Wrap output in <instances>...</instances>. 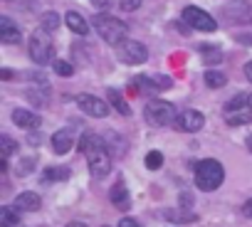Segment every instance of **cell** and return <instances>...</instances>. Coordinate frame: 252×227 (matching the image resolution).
I'll use <instances>...</instances> for the list:
<instances>
[{
  "mask_svg": "<svg viewBox=\"0 0 252 227\" xmlns=\"http://www.w3.org/2000/svg\"><path fill=\"white\" fill-rule=\"evenodd\" d=\"M79 151L84 153L87 166H89V173L94 178L109 175V170H111V153H109L106 143L96 134H84L79 139Z\"/></svg>",
  "mask_w": 252,
  "mask_h": 227,
  "instance_id": "1",
  "label": "cell"
},
{
  "mask_svg": "<svg viewBox=\"0 0 252 227\" xmlns=\"http://www.w3.org/2000/svg\"><path fill=\"white\" fill-rule=\"evenodd\" d=\"M225 180V168L220 161L215 158H205L195 166V185L203 190V193H213L222 185Z\"/></svg>",
  "mask_w": 252,
  "mask_h": 227,
  "instance_id": "2",
  "label": "cell"
},
{
  "mask_svg": "<svg viewBox=\"0 0 252 227\" xmlns=\"http://www.w3.org/2000/svg\"><path fill=\"white\" fill-rule=\"evenodd\" d=\"M94 28H96L99 37H101L104 42L114 45V47H116L119 42L126 40V25H124L119 18H114V15L96 13V18H94Z\"/></svg>",
  "mask_w": 252,
  "mask_h": 227,
  "instance_id": "3",
  "label": "cell"
},
{
  "mask_svg": "<svg viewBox=\"0 0 252 227\" xmlns=\"http://www.w3.org/2000/svg\"><path fill=\"white\" fill-rule=\"evenodd\" d=\"M28 52H30V59L40 67L50 64L55 59V47H52V40H50V32L45 30H35L32 37H30V45H28Z\"/></svg>",
  "mask_w": 252,
  "mask_h": 227,
  "instance_id": "4",
  "label": "cell"
},
{
  "mask_svg": "<svg viewBox=\"0 0 252 227\" xmlns=\"http://www.w3.org/2000/svg\"><path fill=\"white\" fill-rule=\"evenodd\" d=\"M144 116H146V121L151 124V126H171V124H176V119H178V114H176V106L171 104V101H161V99H156V101H149L146 104V109H144Z\"/></svg>",
  "mask_w": 252,
  "mask_h": 227,
  "instance_id": "5",
  "label": "cell"
},
{
  "mask_svg": "<svg viewBox=\"0 0 252 227\" xmlns=\"http://www.w3.org/2000/svg\"><path fill=\"white\" fill-rule=\"evenodd\" d=\"M116 57L124 64H144L149 59V50H146V45H141L136 40H124L116 45Z\"/></svg>",
  "mask_w": 252,
  "mask_h": 227,
  "instance_id": "6",
  "label": "cell"
},
{
  "mask_svg": "<svg viewBox=\"0 0 252 227\" xmlns=\"http://www.w3.org/2000/svg\"><path fill=\"white\" fill-rule=\"evenodd\" d=\"M183 23L193 30H200V32H215L218 30V23L213 20V15H208L205 10L193 8V5H188L183 10Z\"/></svg>",
  "mask_w": 252,
  "mask_h": 227,
  "instance_id": "7",
  "label": "cell"
},
{
  "mask_svg": "<svg viewBox=\"0 0 252 227\" xmlns=\"http://www.w3.org/2000/svg\"><path fill=\"white\" fill-rule=\"evenodd\" d=\"M77 106L87 114V116H94V119H104L109 114L106 101L99 99V96H92V94H79L77 96Z\"/></svg>",
  "mask_w": 252,
  "mask_h": 227,
  "instance_id": "8",
  "label": "cell"
},
{
  "mask_svg": "<svg viewBox=\"0 0 252 227\" xmlns=\"http://www.w3.org/2000/svg\"><path fill=\"white\" fill-rule=\"evenodd\" d=\"M203 126H205V116H203L200 111H195V109L181 111L178 119H176V129H181V131H186V134H195V131H200Z\"/></svg>",
  "mask_w": 252,
  "mask_h": 227,
  "instance_id": "9",
  "label": "cell"
},
{
  "mask_svg": "<svg viewBox=\"0 0 252 227\" xmlns=\"http://www.w3.org/2000/svg\"><path fill=\"white\" fill-rule=\"evenodd\" d=\"M0 40H3L5 45H18L20 40H23V32H20V28L8 18V15H3L0 18Z\"/></svg>",
  "mask_w": 252,
  "mask_h": 227,
  "instance_id": "10",
  "label": "cell"
},
{
  "mask_svg": "<svg viewBox=\"0 0 252 227\" xmlns=\"http://www.w3.org/2000/svg\"><path fill=\"white\" fill-rule=\"evenodd\" d=\"M134 84H139L141 89H149V91H166V89L173 86V82L163 74L161 77H136Z\"/></svg>",
  "mask_w": 252,
  "mask_h": 227,
  "instance_id": "11",
  "label": "cell"
},
{
  "mask_svg": "<svg viewBox=\"0 0 252 227\" xmlns=\"http://www.w3.org/2000/svg\"><path fill=\"white\" fill-rule=\"evenodd\" d=\"M13 121H15V126L28 129V131L40 129V116H37V114H32V111H28V109H15L13 111Z\"/></svg>",
  "mask_w": 252,
  "mask_h": 227,
  "instance_id": "12",
  "label": "cell"
},
{
  "mask_svg": "<svg viewBox=\"0 0 252 227\" xmlns=\"http://www.w3.org/2000/svg\"><path fill=\"white\" fill-rule=\"evenodd\" d=\"M72 146H74V136H72L69 129H62V131L52 134V151H55V153L64 156V153L72 151Z\"/></svg>",
  "mask_w": 252,
  "mask_h": 227,
  "instance_id": "13",
  "label": "cell"
},
{
  "mask_svg": "<svg viewBox=\"0 0 252 227\" xmlns=\"http://www.w3.org/2000/svg\"><path fill=\"white\" fill-rule=\"evenodd\" d=\"M40 205H42V200H40V195L32 193V190H25V193H20V195L15 198V207H18L20 212H35V210H40Z\"/></svg>",
  "mask_w": 252,
  "mask_h": 227,
  "instance_id": "14",
  "label": "cell"
},
{
  "mask_svg": "<svg viewBox=\"0 0 252 227\" xmlns=\"http://www.w3.org/2000/svg\"><path fill=\"white\" fill-rule=\"evenodd\" d=\"M109 198H111L114 207H119V210H129V207H131V195H129V190H126L124 183H116V185L111 188Z\"/></svg>",
  "mask_w": 252,
  "mask_h": 227,
  "instance_id": "15",
  "label": "cell"
},
{
  "mask_svg": "<svg viewBox=\"0 0 252 227\" xmlns=\"http://www.w3.org/2000/svg\"><path fill=\"white\" fill-rule=\"evenodd\" d=\"M64 25L74 32V35H87L89 32V23L84 20V15H79V13H74V10H69L67 15H64Z\"/></svg>",
  "mask_w": 252,
  "mask_h": 227,
  "instance_id": "16",
  "label": "cell"
},
{
  "mask_svg": "<svg viewBox=\"0 0 252 227\" xmlns=\"http://www.w3.org/2000/svg\"><path fill=\"white\" fill-rule=\"evenodd\" d=\"M225 121L230 126H242V124H250L252 121V109L245 106V109H235V111H225Z\"/></svg>",
  "mask_w": 252,
  "mask_h": 227,
  "instance_id": "17",
  "label": "cell"
},
{
  "mask_svg": "<svg viewBox=\"0 0 252 227\" xmlns=\"http://www.w3.org/2000/svg\"><path fill=\"white\" fill-rule=\"evenodd\" d=\"M20 222V210L15 205H3L0 207V225L3 227H13Z\"/></svg>",
  "mask_w": 252,
  "mask_h": 227,
  "instance_id": "18",
  "label": "cell"
},
{
  "mask_svg": "<svg viewBox=\"0 0 252 227\" xmlns=\"http://www.w3.org/2000/svg\"><path fill=\"white\" fill-rule=\"evenodd\" d=\"M109 101H111V106L121 114V116H131V109H129V104H126V99L116 91V89H109Z\"/></svg>",
  "mask_w": 252,
  "mask_h": 227,
  "instance_id": "19",
  "label": "cell"
},
{
  "mask_svg": "<svg viewBox=\"0 0 252 227\" xmlns=\"http://www.w3.org/2000/svg\"><path fill=\"white\" fill-rule=\"evenodd\" d=\"M205 84H208L210 89H220V86L227 84V77H225L222 72H218V69H208V72H205Z\"/></svg>",
  "mask_w": 252,
  "mask_h": 227,
  "instance_id": "20",
  "label": "cell"
},
{
  "mask_svg": "<svg viewBox=\"0 0 252 227\" xmlns=\"http://www.w3.org/2000/svg\"><path fill=\"white\" fill-rule=\"evenodd\" d=\"M67 178H69V168H45V173H42V180H45V183L67 180Z\"/></svg>",
  "mask_w": 252,
  "mask_h": 227,
  "instance_id": "21",
  "label": "cell"
},
{
  "mask_svg": "<svg viewBox=\"0 0 252 227\" xmlns=\"http://www.w3.org/2000/svg\"><path fill=\"white\" fill-rule=\"evenodd\" d=\"M40 25H42L45 32H55V30L60 28V15L50 10V13H45V15L40 18Z\"/></svg>",
  "mask_w": 252,
  "mask_h": 227,
  "instance_id": "22",
  "label": "cell"
},
{
  "mask_svg": "<svg viewBox=\"0 0 252 227\" xmlns=\"http://www.w3.org/2000/svg\"><path fill=\"white\" fill-rule=\"evenodd\" d=\"M163 166V153L161 151H149L146 153V168L149 170H158Z\"/></svg>",
  "mask_w": 252,
  "mask_h": 227,
  "instance_id": "23",
  "label": "cell"
},
{
  "mask_svg": "<svg viewBox=\"0 0 252 227\" xmlns=\"http://www.w3.org/2000/svg\"><path fill=\"white\" fill-rule=\"evenodd\" d=\"M52 69H55L60 77H72V74H74V67H72L69 62H64V59H55V62H52Z\"/></svg>",
  "mask_w": 252,
  "mask_h": 227,
  "instance_id": "24",
  "label": "cell"
},
{
  "mask_svg": "<svg viewBox=\"0 0 252 227\" xmlns=\"http://www.w3.org/2000/svg\"><path fill=\"white\" fill-rule=\"evenodd\" d=\"M247 96L250 94H235L227 104H225V111H235V109H245L247 106Z\"/></svg>",
  "mask_w": 252,
  "mask_h": 227,
  "instance_id": "25",
  "label": "cell"
},
{
  "mask_svg": "<svg viewBox=\"0 0 252 227\" xmlns=\"http://www.w3.org/2000/svg\"><path fill=\"white\" fill-rule=\"evenodd\" d=\"M0 148H3V158H8V156H13L18 151V143L10 136H0Z\"/></svg>",
  "mask_w": 252,
  "mask_h": 227,
  "instance_id": "26",
  "label": "cell"
},
{
  "mask_svg": "<svg viewBox=\"0 0 252 227\" xmlns=\"http://www.w3.org/2000/svg\"><path fill=\"white\" fill-rule=\"evenodd\" d=\"M200 52L205 55V62H208V64L220 62V57H222V55H220V50H213L210 45H203V47H200Z\"/></svg>",
  "mask_w": 252,
  "mask_h": 227,
  "instance_id": "27",
  "label": "cell"
},
{
  "mask_svg": "<svg viewBox=\"0 0 252 227\" xmlns=\"http://www.w3.org/2000/svg\"><path fill=\"white\" fill-rule=\"evenodd\" d=\"M89 3H92V8H94L96 13H104V10L111 8V0H89Z\"/></svg>",
  "mask_w": 252,
  "mask_h": 227,
  "instance_id": "28",
  "label": "cell"
},
{
  "mask_svg": "<svg viewBox=\"0 0 252 227\" xmlns=\"http://www.w3.org/2000/svg\"><path fill=\"white\" fill-rule=\"evenodd\" d=\"M166 217H168V220H186V222L195 220V215H193V212H186V215H183V212H166Z\"/></svg>",
  "mask_w": 252,
  "mask_h": 227,
  "instance_id": "29",
  "label": "cell"
},
{
  "mask_svg": "<svg viewBox=\"0 0 252 227\" xmlns=\"http://www.w3.org/2000/svg\"><path fill=\"white\" fill-rule=\"evenodd\" d=\"M121 10H126V13H131V10H136L139 5H141V0H121Z\"/></svg>",
  "mask_w": 252,
  "mask_h": 227,
  "instance_id": "30",
  "label": "cell"
},
{
  "mask_svg": "<svg viewBox=\"0 0 252 227\" xmlns=\"http://www.w3.org/2000/svg\"><path fill=\"white\" fill-rule=\"evenodd\" d=\"M32 166H35V161H32V158H25V161H23V166L18 168V173H20V175H28V173L32 170Z\"/></svg>",
  "mask_w": 252,
  "mask_h": 227,
  "instance_id": "31",
  "label": "cell"
},
{
  "mask_svg": "<svg viewBox=\"0 0 252 227\" xmlns=\"http://www.w3.org/2000/svg\"><path fill=\"white\" fill-rule=\"evenodd\" d=\"M119 227H141L136 220H131V217H124L121 222H119Z\"/></svg>",
  "mask_w": 252,
  "mask_h": 227,
  "instance_id": "32",
  "label": "cell"
},
{
  "mask_svg": "<svg viewBox=\"0 0 252 227\" xmlns=\"http://www.w3.org/2000/svg\"><path fill=\"white\" fill-rule=\"evenodd\" d=\"M242 215H245V217H250V220H252V198H250V200H247V202H245V205H242Z\"/></svg>",
  "mask_w": 252,
  "mask_h": 227,
  "instance_id": "33",
  "label": "cell"
},
{
  "mask_svg": "<svg viewBox=\"0 0 252 227\" xmlns=\"http://www.w3.org/2000/svg\"><path fill=\"white\" fill-rule=\"evenodd\" d=\"M245 77H247V82H252V62L245 64Z\"/></svg>",
  "mask_w": 252,
  "mask_h": 227,
  "instance_id": "34",
  "label": "cell"
},
{
  "mask_svg": "<svg viewBox=\"0 0 252 227\" xmlns=\"http://www.w3.org/2000/svg\"><path fill=\"white\" fill-rule=\"evenodd\" d=\"M0 77H3V79H10V77H13V72H10V69H3V72H0Z\"/></svg>",
  "mask_w": 252,
  "mask_h": 227,
  "instance_id": "35",
  "label": "cell"
},
{
  "mask_svg": "<svg viewBox=\"0 0 252 227\" xmlns=\"http://www.w3.org/2000/svg\"><path fill=\"white\" fill-rule=\"evenodd\" d=\"M67 227H87V225H84V222H69Z\"/></svg>",
  "mask_w": 252,
  "mask_h": 227,
  "instance_id": "36",
  "label": "cell"
},
{
  "mask_svg": "<svg viewBox=\"0 0 252 227\" xmlns=\"http://www.w3.org/2000/svg\"><path fill=\"white\" fill-rule=\"evenodd\" d=\"M247 148H250V153H252V134L247 136Z\"/></svg>",
  "mask_w": 252,
  "mask_h": 227,
  "instance_id": "37",
  "label": "cell"
},
{
  "mask_svg": "<svg viewBox=\"0 0 252 227\" xmlns=\"http://www.w3.org/2000/svg\"><path fill=\"white\" fill-rule=\"evenodd\" d=\"M247 106H250V109H252V94H250V96H247Z\"/></svg>",
  "mask_w": 252,
  "mask_h": 227,
  "instance_id": "38",
  "label": "cell"
}]
</instances>
